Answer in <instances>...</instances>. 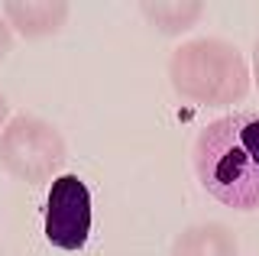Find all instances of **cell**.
<instances>
[{
	"label": "cell",
	"mask_w": 259,
	"mask_h": 256,
	"mask_svg": "<svg viewBox=\"0 0 259 256\" xmlns=\"http://www.w3.org/2000/svg\"><path fill=\"white\" fill-rule=\"evenodd\" d=\"M191 169L198 185L230 211H259V110L210 120L194 137Z\"/></svg>",
	"instance_id": "6da1fadb"
},
{
	"label": "cell",
	"mask_w": 259,
	"mask_h": 256,
	"mask_svg": "<svg viewBox=\"0 0 259 256\" xmlns=\"http://www.w3.org/2000/svg\"><path fill=\"white\" fill-rule=\"evenodd\" d=\"M168 81L182 101L201 104V107H227L249 94L253 71L233 42L204 36L182 42L172 52Z\"/></svg>",
	"instance_id": "7a4b0ae2"
},
{
	"label": "cell",
	"mask_w": 259,
	"mask_h": 256,
	"mask_svg": "<svg viewBox=\"0 0 259 256\" xmlns=\"http://www.w3.org/2000/svg\"><path fill=\"white\" fill-rule=\"evenodd\" d=\"M68 159L59 126L36 114H16L0 133V169L23 185H46Z\"/></svg>",
	"instance_id": "3957f363"
},
{
	"label": "cell",
	"mask_w": 259,
	"mask_h": 256,
	"mask_svg": "<svg viewBox=\"0 0 259 256\" xmlns=\"http://www.w3.org/2000/svg\"><path fill=\"white\" fill-rule=\"evenodd\" d=\"M91 191L84 182L71 172L52 179L42 211V230L49 243L68 253L81 250L91 237Z\"/></svg>",
	"instance_id": "277c9868"
},
{
	"label": "cell",
	"mask_w": 259,
	"mask_h": 256,
	"mask_svg": "<svg viewBox=\"0 0 259 256\" xmlns=\"http://www.w3.org/2000/svg\"><path fill=\"white\" fill-rule=\"evenodd\" d=\"M71 7L65 0H10L4 4V20L26 39L55 36L68 23Z\"/></svg>",
	"instance_id": "5b68a950"
},
{
	"label": "cell",
	"mask_w": 259,
	"mask_h": 256,
	"mask_svg": "<svg viewBox=\"0 0 259 256\" xmlns=\"http://www.w3.org/2000/svg\"><path fill=\"white\" fill-rule=\"evenodd\" d=\"M172 256H240V243L227 224L207 221L185 227L172 240Z\"/></svg>",
	"instance_id": "8992f818"
},
{
	"label": "cell",
	"mask_w": 259,
	"mask_h": 256,
	"mask_svg": "<svg viewBox=\"0 0 259 256\" xmlns=\"http://www.w3.org/2000/svg\"><path fill=\"white\" fill-rule=\"evenodd\" d=\"M140 13L152 29L165 36H182L201 23L204 4H198V0H159V4H140Z\"/></svg>",
	"instance_id": "52a82bcc"
},
{
	"label": "cell",
	"mask_w": 259,
	"mask_h": 256,
	"mask_svg": "<svg viewBox=\"0 0 259 256\" xmlns=\"http://www.w3.org/2000/svg\"><path fill=\"white\" fill-rule=\"evenodd\" d=\"M13 49V33H10V23L0 17V59H4L7 52Z\"/></svg>",
	"instance_id": "ba28073f"
},
{
	"label": "cell",
	"mask_w": 259,
	"mask_h": 256,
	"mask_svg": "<svg viewBox=\"0 0 259 256\" xmlns=\"http://www.w3.org/2000/svg\"><path fill=\"white\" fill-rule=\"evenodd\" d=\"M10 123V104H7L4 91H0V133H4V126Z\"/></svg>",
	"instance_id": "9c48e42d"
},
{
	"label": "cell",
	"mask_w": 259,
	"mask_h": 256,
	"mask_svg": "<svg viewBox=\"0 0 259 256\" xmlns=\"http://www.w3.org/2000/svg\"><path fill=\"white\" fill-rule=\"evenodd\" d=\"M249 71H253V81L259 88V36H256V46H253V65H249Z\"/></svg>",
	"instance_id": "30bf717a"
}]
</instances>
